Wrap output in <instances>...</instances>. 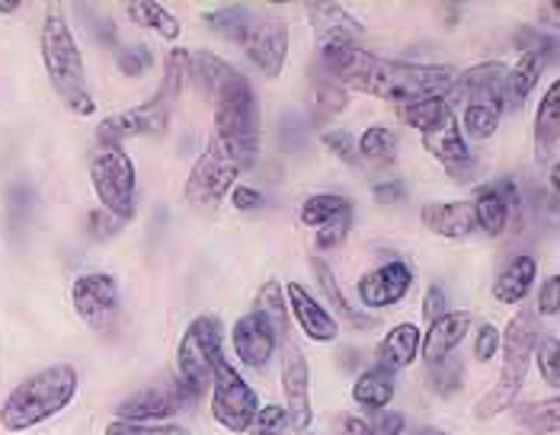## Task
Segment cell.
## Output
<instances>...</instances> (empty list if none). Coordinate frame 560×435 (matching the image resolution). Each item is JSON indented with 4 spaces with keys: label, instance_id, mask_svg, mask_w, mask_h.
Segmentation results:
<instances>
[{
    "label": "cell",
    "instance_id": "obj_12",
    "mask_svg": "<svg viewBox=\"0 0 560 435\" xmlns=\"http://www.w3.org/2000/svg\"><path fill=\"white\" fill-rule=\"evenodd\" d=\"M167 126H171V109L154 96L151 103H141L135 109L103 119L96 129V138H100V144H122L126 138H144V134L161 138Z\"/></svg>",
    "mask_w": 560,
    "mask_h": 435
},
{
    "label": "cell",
    "instance_id": "obj_36",
    "mask_svg": "<svg viewBox=\"0 0 560 435\" xmlns=\"http://www.w3.org/2000/svg\"><path fill=\"white\" fill-rule=\"evenodd\" d=\"M397 113H400V119H404L410 129H417L423 134V131L435 129V126H439L445 116H452L455 109L445 103V96H432V99H423V103H413V106H400Z\"/></svg>",
    "mask_w": 560,
    "mask_h": 435
},
{
    "label": "cell",
    "instance_id": "obj_10",
    "mask_svg": "<svg viewBox=\"0 0 560 435\" xmlns=\"http://www.w3.org/2000/svg\"><path fill=\"white\" fill-rule=\"evenodd\" d=\"M71 305L90 330L109 333L119 320V285L106 272H86L71 285Z\"/></svg>",
    "mask_w": 560,
    "mask_h": 435
},
{
    "label": "cell",
    "instance_id": "obj_45",
    "mask_svg": "<svg viewBox=\"0 0 560 435\" xmlns=\"http://www.w3.org/2000/svg\"><path fill=\"white\" fill-rule=\"evenodd\" d=\"M289 426V413L285 407H259L254 423H250V435H282Z\"/></svg>",
    "mask_w": 560,
    "mask_h": 435
},
{
    "label": "cell",
    "instance_id": "obj_32",
    "mask_svg": "<svg viewBox=\"0 0 560 435\" xmlns=\"http://www.w3.org/2000/svg\"><path fill=\"white\" fill-rule=\"evenodd\" d=\"M355 148H359V161L382 167V164H390L397 157V134L385 126H372V129L362 131Z\"/></svg>",
    "mask_w": 560,
    "mask_h": 435
},
{
    "label": "cell",
    "instance_id": "obj_39",
    "mask_svg": "<svg viewBox=\"0 0 560 435\" xmlns=\"http://www.w3.org/2000/svg\"><path fill=\"white\" fill-rule=\"evenodd\" d=\"M250 16H254V10L250 7H221L215 13H206V23L221 33L224 39H231V43H241V36H244V30H247V23H250Z\"/></svg>",
    "mask_w": 560,
    "mask_h": 435
},
{
    "label": "cell",
    "instance_id": "obj_34",
    "mask_svg": "<svg viewBox=\"0 0 560 435\" xmlns=\"http://www.w3.org/2000/svg\"><path fill=\"white\" fill-rule=\"evenodd\" d=\"M516 423L518 426H525L528 433H558L560 400L558 397H551V400H541V403H525V407H518Z\"/></svg>",
    "mask_w": 560,
    "mask_h": 435
},
{
    "label": "cell",
    "instance_id": "obj_56",
    "mask_svg": "<svg viewBox=\"0 0 560 435\" xmlns=\"http://www.w3.org/2000/svg\"><path fill=\"white\" fill-rule=\"evenodd\" d=\"M417 435H448L445 430H435V426H423V430H417Z\"/></svg>",
    "mask_w": 560,
    "mask_h": 435
},
{
    "label": "cell",
    "instance_id": "obj_54",
    "mask_svg": "<svg viewBox=\"0 0 560 435\" xmlns=\"http://www.w3.org/2000/svg\"><path fill=\"white\" fill-rule=\"evenodd\" d=\"M337 435H372V430H369L365 420H359V416H352V413H343V416L337 420Z\"/></svg>",
    "mask_w": 560,
    "mask_h": 435
},
{
    "label": "cell",
    "instance_id": "obj_30",
    "mask_svg": "<svg viewBox=\"0 0 560 435\" xmlns=\"http://www.w3.org/2000/svg\"><path fill=\"white\" fill-rule=\"evenodd\" d=\"M471 205H475V224L487 234V237H500V234L506 231L510 212H513V209L503 202V196H500L493 186L480 189V196H477Z\"/></svg>",
    "mask_w": 560,
    "mask_h": 435
},
{
    "label": "cell",
    "instance_id": "obj_8",
    "mask_svg": "<svg viewBox=\"0 0 560 435\" xmlns=\"http://www.w3.org/2000/svg\"><path fill=\"white\" fill-rule=\"evenodd\" d=\"M247 167L237 161L234 151H228L218 138L209 141V148L199 154V161L192 164L189 179H186V199L196 209H218L224 202V196L234 189L237 176Z\"/></svg>",
    "mask_w": 560,
    "mask_h": 435
},
{
    "label": "cell",
    "instance_id": "obj_11",
    "mask_svg": "<svg viewBox=\"0 0 560 435\" xmlns=\"http://www.w3.org/2000/svg\"><path fill=\"white\" fill-rule=\"evenodd\" d=\"M237 45H244V51L262 74L276 78L282 74L289 58V23L276 13H254Z\"/></svg>",
    "mask_w": 560,
    "mask_h": 435
},
{
    "label": "cell",
    "instance_id": "obj_31",
    "mask_svg": "<svg viewBox=\"0 0 560 435\" xmlns=\"http://www.w3.org/2000/svg\"><path fill=\"white\" fill-rule=\"evenodd\" d=\"M311 269H314V275H317V285H320V292H324V298L334 305V310L349 320L352 327H375V320L372 317H365V314H359L355 307L346 302V295L340 292V285H337V279H334V269L327 266L324 260H311Z\"/></svg>",
    "mask_w": 560,
    "mask_h": 435
},
{
    "label": "cell",
    "instance_id": "obj_4",
    "mask_svg": "<svg viewBox=\"0 0 560 435\" xmlns=\"http://www.w3.org/2000/svg\"><path fill=\"white\" fill-rule=\"evenodd\" d=\"M538 343V327H535V310H518L516 317L506 324V330L500 333V349H503V372L497 388L483 393L477 400L475 416L477 420H493L500 413H506L510 407H516V397L525 385L528 365H532V352Z\"/></svg>",
    "mask_w": 560,
    "mask_h": 435
},
{
    "label": "cell",
    "instance_id": "obj_1",
    "mask_svg": "<svg viewBox=\"0 0 560 435\" xmlns=\"http://www.w3.org/2000/svg\"><path fill=\"white\" fill-rule=\"evenodd\" d=\"M320 61L327 78L340 84L346 93L355 90L375 99H388L397 103V109L432 96H445L458 78V68L452 64H404V61L378 58L359 45L320 51Z\"/></svg>",
    "mask_w": 560,
    "mask_h": 435
},
{
    "label": "cell",
    "instance_id": "obj_9",
    "mask_svg": "<svg viewBox=\"0 0 560 435\" xmlns=\"http://www.w3.org/2000/svg\"><path fill=\"white\" fill-rule=\"evenodd\" d=\"M259 410L257 391L224 358L212 378V416L228 433H247Z\"/></svg>",
    "mask_w": 560,
    "mask_h": 435
},
{
    "label": "cell",
    "instance_id": "obj_14",
    "mask_svg": "<svg viewBox=\"0 0 560 435\" xmlns=\"http://www.w3.org/2000/svg\"><path fill=\"white\" fill-rule=\"evenodd\" d=\"M304 16L314 30V39H317L320 51L362 45L365 30L355 16H349L343 3H304Z\"/></svg>",
    "mask_w": 560,
    "mask_h": 435
},
{
    "label": "cell",
    "instance_id": "obj_19",
    "mask_svg": "<svg viewBox=\"0 0 560 435\" xmlns=\"http://www.w3.org/2000/svg\"><path fill=\"white\" fill-rule=\"evenodd\" d=\"M231 340H234V355H237L247 368H266L269 358H272V352L279 346L272 327L259 317L257 310L244 314V317L234 324Z\"/></svg>",
    "mask_w": 560,
    "mask_h": 435
},
{
    "label": "cell",
    "instance_id": "obj_51",
    "mask_svg": "<svg viewBox=\"0 0 560 435\" xmlns=\"http://www.w3.org/2000/svg\"><path fill=\"white\" fill-rule=\"evenodd\" d=\"M369 430L372 435H400L404 433V416L400 413H385V410H378V420L375 423H369Z\"/></svg>",
    "mask_w": 560,
    "mask_h": 435
},
{
    "label": "cell",
    "instance_id": "obj_22",
    "mask_svg": "<svg viewBox=\"0 0 560 435\" xmlns=\"http://www.w3.org/2000/svg\"><path fill=\"white\" fill-rule=\"evenodd\" d=\"M468 330H471V314L468 310H445L439 320H432L423 343H420L427 365L448 358L458 349V343L468 337Z\"/></svg>",
    "mask_w": 560,
    "mask_h": 435
},
{
    "label": "cell",
    "instance_id": "obj_2",
    "mask_svg": "<svg viewBox=\"0 0 560 435\" xmlns=\"http://www.w3.org/2000/svg\"><path fill=\"white\" fill-rule=\"evenodd\" d=\"M78 393L74 365H48L43 372L20 381L0 407V426L7 433H26L45 420L58 416Z\"/></svg>",
    "mask_w": 560,
    "mask_h": 435
},
{
    "label": "cell",
    "instance_id": "obj_50",
    "mask_svg": "<svg viewBox=\"0 0 560 435\" xmlns=\"http://www.w3.org/2000/svg\"><path fill=\"white\" fill-rule=\"evenodd\" d=\"M90 224H93V237L96 240H106V237H113L116 231H119V217H113L109 212H103V209H96L93 215H90Z\"/></svg>",
    "mask_w": 560,
    "mask_h": 435
},
{
    "label": "cell",
    "instance_id": "obj_48",
    "mask_svg": "<svg viewBox=\"0 0 560 435\" xmlns=\"http://www.w3.org/2000/svg\"><path fill=\"white\" fill-rule=\"evenodd\" d=\"M541 317H555L560 310V275H551L541 282V292H538V307H535Z\"/></svg>",
    "mask_w": 560,
    "mask_h": 435
},
{
    "label": "cell",
    "instance_id": "obj_18",
    "mask_svg": "<svg viewBox=\"0 0 560 435\" xmlns=\"http://www.w3.org/2000/svg\"><path fill=\"white\" fill-rule=\"evenodd\" d=\"M410 285H413V269L407 262H385V266L372 269L369 275H362L359 298L365 307H394L407 298Z\"/></svg>",
    "mask_w": 560,
    "mask_h": 435
},
{
    "label": "cell",
    "instance_id": "obj_21",
    "mask_svg": "<svg viewBox=\"0 0 560 435\" xmlns=\"http://www.w3.org/2000/svg\"><path fill=\"white\" fill-rule=\"evenodd\" d=\"M285 298H289V307H292L299 327L304 330V337H311L314 343H334V340L340 337L337 317H334L324 305H317L304 285L289 282V285H285Z\"/></svg>",
    "mask_w": 560,
    "mask_h": 435
},
{
    "label": "cell",
    "instance_id": "obj_3",
    "mask_svg": "<svg viewBox=\"0 0 560 435\" xmlns=\"http://www.w3.org/2000/svg\"><path fill=\"white\" fill-rule=\"evenodd\" d=\"M43 64L48 81H51V87L65 99V106L71 113L90 116L96 109V103L90 96V87H86L84 55H81V48L74 43V33L65 23V16H61L58 7H48L45 10Z\"/></svg>",
    "mask_w": 560,
    "mask_h": 435
},
{
    "label": "cell",
    "instance_id": "obj_42",
    "mask_svg": "<svg viewBox=\"0 0 560 435\" xmlns=\"http://www.w3.org/2000/svg\"><path fill=\"white\" fill-rule=\"evenodd\" d=\"M535 358H538V368H541V378L551 385V388H558L560 385V343L555 337H538V343H535V352H532Z\"/></svg>",
    "mask_w": 560,
    "mask_h": 435
},
{
    "label": "cell",
    "instance_id": "obj_41",
    "mask_svg": "<svg viewBox=\"0 0 560 435\" xmlns=\"http://www.w3.org/2000/svg\"><path fill=\"white\" fill-rule=\"evenodd\" d=\"M346 103H349V93H346L340 84H334L330 78H327V81H320V87H317L314 99H311V106H314V119L327 122V119L340 116V113L346 109Z\"/></svg>",
    "mask_w": 560,
    "mask_h": 435
},
{
    "label": "cell",
    "instance_id": "obj_46",
    "mask_svg": "<svg viewBox=\"0 0 560 435\" xmlns=\"http://www.w3.org/2000/svg\"><path fill=\"white\" fill-rule=\"evenodd\" d=\"M349 227H352V205L343 209L337 217H330L324 227H317V247H320V250H330V247L343 244Z\"/></svg>",
    "mask_w": 560,
    "mask_h": 435
},
{
    "label": "cell",
    "instance_id": "obj_55",
    "mask_svg": "<svg viewBox=\"0 0 560 435\" xmlns=\"http://www.w3.org/2000/svg\"><path fill=\"white\" fill-rule=\"evenodd\" d=\"M375 199H378V202H400V199H404V183H397V179L378 183V186H375Z\"/></svg>",
    "mask_w": 560,
    "mask_h": 435
},
{
    "label": "cell",
    "instance_id": "obj_25",
    "mask_svg": "<svg viewBox=\"0 0 560 435\" xmlns=\"http://www.w3.org/2000/svg\"><path fill=\"white\" fill-rule=\"evenodd\" d=\"M558 148H560V84H551L538 116H535V157L538 164H551L558 167Z\"/></svg>",
    "mask_w": 560,
    "mask_h": 435
},
{
    "label": "cell",
    "instance_id": "obj_35",
    "mask_svg": "<svg viewBox=\"0 0 560 435\" xmlns=\"http://www.w3.org/2000/svg\"><path fill=\"white\" fill-rule=\"evenodd\" d=\"M129 16L138 26L158 33L161 39H176L179 36L176 16H173L167 7H161V3H129Z\"/></svg>",
    "mask_w": 560,
    "mask_h": 435
},
{
    "label": "cell",
    "instance_id": "obj_16",
    "mask_svg": "<svg viewBox=\"0 0 560 435\" xmlns=\"http://www.w3.org/2000/svg\"><path fill=\"white\" fill-rule=\"evenodd\" d=\"M506 64L500 61H483L468 68L465 74L455 78V84L445 93V103L455 109V106H465V103H497L503 109V84H506Z\"/></svg>",
    "mask_w": 560,
    "mask_h": 435
},
{
    "label": "cell",
    "instance_id": "obj_38",
    "mask_svg": "<svg viewBox=\"0 0 560 435\" xmlns=\"http://www.w3.org/2000/svg\"><path fill=\"white\" fill-rule=\"evenodd\" d=\"M500 116L503 109L497 103H465V116L458 119V126H465L471 138H490L500 126Z\"/></svg>",
    "mask_w": 560,
    "mask_h": 435
},
{
    "label": "cell",
    "instance_id": "obj_58",
    "mask_svg": "<svg viewBox=\"0 0 560 435\" xmlns=\"http://www.w3.org/2000/svg\"><path fill=\"white\" fill-rule=\"evenodd\" d=\"M304 435H314V433H304Z\"/></svg>",
    "mask_w": 560,
    "mask_h": 435
},
{
    "label": "cell",
    "instance_id": "obj_23",
    "mask_svg": "<svg viewBox=\"0 0 560 435\" xmlns=\"http://www.w3.org/2000/svg\"><path fill=\"white\" fill-rule=\"evenodd\" d=\"M423 343V330L417 324H397L385 333V340L375 349V368L382 372H404L407 365H413V358L420 355Z\"/></svg>",
    "mask_w": 560,
    "mask_h": 435
},
{
    "label": "cell",
    "instance_id": "obj_26",
    "mask_svg": "<svg viewBox=\"0 0 560 435\" xmlns=\"http://www.w3.org/2000/svg\"><path fill=\"white\" fill-rule=\"evenodd\" d=\"M535 275H538V262H535V257L522 254V257H516V260L510 262V266L497 275V282H493V298H497L500 305H518V302H525V295H528L532 285H535Z\"/></svg>",
    "mask_w": 560,
    "mask_h": 435
},
{
    "label": "cell",
    "instance_id": "obj_13",
    "mask_svg": "<svg viewBox=\"0 0 560 435\" xmlns=\"http://www.w3.org/2000/svg\"><path fill=\"white\" fill-rule=\"evenodd\" d=\"M192 403H199V397H192L179 381H173V385L131 393L116 410H119V420H129V423H161L179 410H189Z\"/></svg>",
    "mask_w": 560,
    "mask_h": 435
},
{
    "label": "cell",
    "instance_id": "obj_52",
    "mask_svg": "<svg viewBox=\"0 0 560 435\" xmlns=\"http://www.w3.org/2000/svg\"><path fill=\"white\" fill-rule=\"evenodd\" d=\"M231 202H234V209H237V212H254V209L262 205V196H259L257 189L234 186V189H231Z\"/></svg>",
    "mask_w": 560,
    "mask_h": 435
},
{
    "label": "cell",
    "instance_id": "obj_44",
    "mask_svg": "<svg viewBox=\"0 0 560 435\" xmlns=\"http://www.w3.org/2000/svg\"><path fill=\"white\" fill-rule=\"evenodd\" d=\"M106 435H189L183 426L173 423H129V420H113L106 426Z\"/></svg>",
    "mask_w": 560,
    "mask_h": 435
},
{
    "label": "cell",
    "instance_id": "obj_40",
    "mask_svg": "<svg viewBox=\"0 0 560 435\" xmlns=\"http://www.w3.org/2000/svg\"><path fill=\"white\" fill-rule=\"evenodd\" d=\"M462 385H465V365L455 358V355H448V358H442V362H432L430 365V388L439 397H452V393L462 391Z\"/></svg>",
    "mask_w": 560,
    "mask_h": 435
},
{
    "label": "cell",
    "instance_id": "obj_28",
    "mask_svg": "<svg viewBox=\"0 0 560 435\" xmlns=\"http://www.w3.org/2000/svg\"><path fill=\"white\" fill-rule=\"evenodd\" d=\"M257 310L259 317L272 327V333H276V340H292L289 333H292V327H289V305H285V289H282V282L279 279H269L262 289H259L257 295Z\"/></svg>",
    "mask_w": 560,
    "mask_h": 435
},
{
    "label": "cell",
    "instance_id": "obj_47",
    "mask_svg": "<svg viewBox=\"0 0 560 435\" xmlns=\"http://www.w3.org/2000/svg\"><path fill=\"white\" fill-rule=\"evenodd\" d=\"M324 148H327L330 154H337L346 167H359V148H355V138H352L349 131H327V134H324Z\"/></svg>",
    "mask_w": 560,
    "mask_h": 435
},
{
    "label": "cell",
    "instance_id": "obj_6",
    "mask_svg": "<svg viewBox=\"0 0 560 435\" xmlns=\"http://www.w3.org/2000/svg\"><path fill=\"white\" fill-rule=\"evenodd\" d=\"M221 343H224V327L215 314H202L186 327L176 346V381L192 397H202L212 388L218 365L224 362Z\"/></svg>",
    "mask_w": 560,
    "mask_h": 435
},
{
    "label": "cell",
    "instance_id": "obj_29",
    "mask_svg": "<svg viewBox=\"0 0 560 435\" xmlns=\"http://www.w3.org/2000/svg\"><path fill=\"white\" fill-rule=\"evenodd\" d=\"M352 400L359 407H369V410H385L390 400H394V375L382 372V368H369L355 378L352 385Z\"/></svg>",
    "mask_w": 560,
    "mask_h": 435
},
{
    "label": "cell",
    "instance_id": "obj_33",
    "mask_svg": "<svg viewBox=\"0 0 560 435\" xmlns=\"http://www.w3.org/2000/svg\"><path fill=\"white\" fill-rule=\"evenodd\" d=\"M189 87V51L186 48H173L164 61V84H161V103L171 109L173 103L183 96V90Z\"/></svg>",
    "mask_w": 560,
    "mask_h": 435
},
{
    "label": "cell",
    "instance_id": "obj_17",
    "mask_svg": "<svg viewBox=\"0 0 560 435\" xmlns=\"http://www.w3.org/2000/svg\"><path fill=\"white\" fill-rule=\"evenodd\" d=\"M423 148L458 183L462 179H471V174H475V161H471V151L465 144V134H462V126H458V116L455 113L445 116L435 129L423 131Z\"/></svg>",
    "mask_w": 560,
    "mask_h": 435
},
{
    "label": "cell",
    "instance_id": "obj_37",
    "mask_svg": "<svg viewBox=\"0 0 560 435\" xmlns=\"http://www.w3.org/2000/svg\"><path fill=\"white\" fill-rule=\"evenodd\" d=\"M343 209H349V199H343V196H334V192H320V196L304 199L299 217H302L304 227H324L330 217H337Z\"/></svg>",
    "mask_w": 560,
    "mask_h": 435
},
{
    "label": "cell",
    "instance_id": "obj_7",
    "mask_svg": "<svg viewBox=\"0 0 560 435\" xmlns=\"http://www.w3.org/2000/svg\"><path fill=\"white\" fill-rule=\"evenodd\" d=\"M90 183L103 212L119 221L135 217V164L122 144H100L90 154Z\"/></svg>",
    "mask_w": 560,
    "mask_h": 435
},
{
    "label": "cell",
    "instance_id": "obj_53",
    "mask_svg": "<svg viewBox=\"0 0 560 435\" xmlns=\"http://www.w3.org/2000/svg\"><path fill=\"white\" fill-rule=\"evenodd\" d=\"M423 314H427V320H439L442 314H445V295H442V289L439 285H432L430 292H427V302H423Z\"/></svg>",
    "mask_w": 560,
    "mask_h": 435
},
{
    "label": "cell",
    "instance_id": "obj_24",
    "mask_svg": "<svg viewBox=\"0 0 560 435\" xmlns=\"http://www.w3.org/2000/svg\"><path fill=\"white\" fill-rule=\"evenodd\" d=\"M423 227L448 240H465L477 231L475 205L471 202H432L423 209Z\"/></svg>",
    "mask_w": 560,
    "mask_h": 435
},
{
    "label": "cell",
    "instance_id": "obj_49",
    "mask_svg": "<svg viewBox=\"0 0 560 435\" xmlns=\"http://www.w3.org/2000/svg\"><path fill=\"white\" fill-rule=\"evenodd\" d=\"M497 349H500V330H497L493 324H483V327L477 330V343H475L477 362H490V358L497 355Z\"/></svg>",
    "mask_w": 560,
    "mask_h": 435
},
{
    "label": "cell",
    "instance_id": "obj_15",
    "mask_svg": "<svg viewBox=\"0 0 560 435\" xmlns=\"http://www.w3.org/2000/svg\"><path fill=\"white\" fill-rule=\"evenodd\" d=\"M285 362H282V391H285V413H289V426L295 433H307L314 410H311V372L304 362L302 349L292 346V340H285Z\"/></svg>",
    "mask_w": 560,
    "mask_h": 435
},
{
    "label": "cell",
    "instance_id": "obj_5",
    "mask_svg": "<svg viewBox=\"0 0 560 435\" xmlns=\"http://www.w3.org/2000/svg\"><path fill=\"white\" fill-rule=\"evenodd\" d=\"M215 138L237 154L244 167L257 161L259 109L250 81L237 71L215 96Z\"/></svg>",
    "mask_w": 560,
    "mask_h": 435
},
{
    "label": "cell",
    "instance_id": "obj_57",
    "mask_svg": "<svg viewBox=\"0 0 560 435\" xmlns=\"http://www.w3.org/2000/svg\"><path fill=\"white\" fill-rule=\"evenodd\" d=\"M13 10H20V3H0V13H13Z\"/></svg>",
    "mask_w": 560,
    "mask_h": 435
},
{
    "label": "cell",
    "instance_id": "obj_20",
    "mask_svg": "<svg viewBox=\"0 0 560 435\" xmlns=\"http://www.w3.org/2000/svg\"><path fill=\"white\" fill-rule=\"evenodd\" d=\"M548 55L551 48H541V45H525L522 55H518L516 68L506 71V84H503V113H516L522 109V103L528 99V93L535 90L545 64H548Z\"/></svg>",
    "mask_w": 560,
    "mask_h": 435
},
{
    "label": "cell",
    "instance_id": "obj_27",
    "mask_svg": "<svg viewBox=\"0 0 560 435\" xmlns=\"http://www.w3.org/2000/svg\"><path fill=\"white\" fill-rule=\"evenodd\" d=\"M237 74V68H231L224 58H218L212 51H189V84L209 99H215L221 87Z\"/></svg>",
    "mask_w": 560,
    "mask_h": 435
},
{
    "label": "cell",
    "instance_id": "obj_43",
    "mask_svg": "<svg viewBox=\"0 0 560 435\" xmlns=\"http://www.w3.org/2000/svg\"><path fill=\"white\" fill-rule=\"evenodd\" d=\"M116 64H119V71H122V74H129V78H141L144 71H151L154 55H151V48H148V45H126V48H119V51H116Z\"/></svg>",
    "mask_w": 560,
    "mask_h": 435
}]
</instances>
